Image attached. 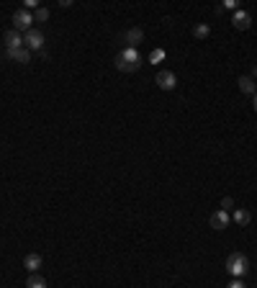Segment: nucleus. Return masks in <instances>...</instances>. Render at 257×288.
<instances>
[{"mask_svg": "<svg viewBox=\"0 0 257 288\" xmlns=\"http://www.w3.org/2000/svg\"><path fill=\"white\" fill-rule=\"evenodd\" d=\"M226 270H229L231 278H244V275L249 273V260H247V255H244V252H231V255L226 257Z\"/></svg>", "mask_w": 257, "mask_h": 288, "instance_id": "f257e3e1", "label": "nucleus"}, {"mask_svg": "<svg viewBox=\"0 0 257 288\" xmlns=\"http://www.w3.org/2000/svg\"><path fill=\"white\" fill-rule=\"evenodd\" d=\"M116 67H118L121 72H136V70L142 67V57L136 54V49L126 47V49L116 57Z\"/></svg>", "mask_w": 257, "mask_h": 288, "instance_id": "f03ea898", "label": "nucleus"}, {"mask_svg": "<svg viewBox=\"0 0 257 288\" xmlns=\"http://www.w3.org/2000/svg\"><path fill=\"white\" fill-rule=\"evenodd\" d=\"M31 24H34V16L26 8H21V11L13 13V31H18V34L24 31L26 34V31H31Z\"/></svg>", "mask_w": 257, "mask_h": 288, "instance_id": "7ed1b4c3", "label": "nucleus"}, {"mask_svg": "<svg viewBox=\"0 0 257 288\" xmlns=\"http://www.w3.org/2000/svg\"><path fill=\"white\" fill-rule=\"evenodd\" d=\"M24 47H26L29 52H42V49H44V34L36 31V29L26 31V34H24Z\"/></svg>", "mask_w": 257, "mask_h": 288, "instance_id": "20e7f679", "label": "nucleus"}, {"mask_svg": "<svg viewBox=\"0 0 257 288\" xmlns=\"http://www.w3.org/2000/svg\"><path fill=\"white\" fill-rule=\"evenodd\" d=\"M208 224H211V229H216V232H221V229H226L229 224H231V214L229 211H213L211 214V219H208Z\"/></svg>", "mask_w": 257, "mask_h": 288, "instance_id": "39448f33", "label": "nucleus"}, {"mask_svg": "<svg viewBox=\"0 0 257 288\" xmlns=\"http://www.w3.org/2000/svg\"><path fill=\"white\" fill-rule=\"evenodd\" d=\"M154 83H157L162 90H175V88H177V78H175V72H170V70H162V72H157Z\"/></svg>", "mask_w": 257, "mask_h": 288, "instance_id": "423d86ee", "label": "nucleus"}, {"mask_svg": "<svg viewBox=\"0 0 257 288\" xmlns=\"http://www.w3.org/2000/svg\"><path fill=\"white\" fill-rule=\"evenodd\" d=\"M231 26H234L236 31H247V29L252 26V16H249L247 11H234V16H231Z\"/></svg>", "mask_w": 257, "mask_h": 288, "instance_id": "0eeeda50", "label": "nucleus"}, {"mask_svg": "<svg viewBox=\"0 0 257 288\" xmlns=\"http://www.w3.org/2000/svg\"><path fill=\"white\" fill-rule=\"evenodd\" d=\"M42 265H44V257H42L39 252H29V255L24 257V267H26L29 273H39Z\"/></svg>", "mask_w": 257, "mask_h": 288, "instance_id": "6e6552de", "label": "nucleus"}, {"mask_svg": "<svg viewBox=\"0 0 257 288\" xmlns=\"http://www.w3.org/2000/svg\"><path fill=\"white\" fill-rule=\"evenodd\" d=\"M6 57H11V60H16L21 65H29L31 62V52L26 47H21V49H6Z\"/></svg>", "mask_w": 257, "mask_h": 288, "instance_id": "1a4fd4ad", "label": "nucleus"}, {"mask_svg": "<svg viewBox=\"0 0 257 288\" xmlns=\"http://www.w3.org/2000/svg\"><path fill=\"white\" fill-rule=\"evenodd\" d=\"M3 42H6V49H21L24 47V36L18 31H8Z\"/></svg>", "mask_w": 257, "mask_h": 288, "instance_id": "9d476101", "label": "nucleus"}, {"mask_svg": "<svg viewBox=\"0 0 257 288\" xmlns=\"http://www.w3.org/2000/svg\"><path fill=\"white\" fill-rule=\"evenodd\" d=\"M236 83H239V90H242L244 95H254V93H257V85H254V80H252L249 75H242Z\"/></svg>", "mask_w": 257, "mask_h": 288, "instance_id": "9b49d317", "label": "nucleus"}, {"mask_svg": "<svg viewBox=\"0 0 257 288\" xmlns=\"http://www.w3.org/2000/svg\"><path fill=\"white\" fill-rule=\"evenodd\" d=\"M142 39H144V31H142V29H129V31H126V42H129L131 49H134L136 44H142Z\"/></svg>", "mask_w": 257, "mask_h": 288, "instance_id": "f8f14e48", "label": "nucleus"}, {"mask_svg": "<svg viewBox=\"0 0 257 288\" xmlns=\"http://www.w3.org/2000/svg\"><path fill=\"white\" fill-rule=\"evenodd\" d=\"M231 219H234V221H236L239 226H247V224L252 221V214H249L247 208H236V211L231 214Z\"/></svg>", "mask_w": 257, "mask_h": 288, "instance_id": "ddd939ff", "label": "nucleus"}, {"mask_svg": "<svg viewBox=\"0 0 257 288\" xmlns=\"http://www.w3.org/2000/svg\"><path fill=\"white\" fill-rule=\"evenodd\" d=\"M26 288H47V280L39 273H31V278L26 280Z\"/></svg>", "mask_w": 257, "mask_h": 288, "instance_id": "4468645a", "label": "nucleus"}, {"mask_svg": "<svg viewBox=\"0 0 257 288\" xmlns=\"http://www.w3.org/2000/svg\"><path fill=\"white\" fill-rule=\"evenodd\" d=\"M193 36H195V39H208V36H211V26H208V24H198V26L193 29Z\"/></svg>", "mask_w": 257, "mask_h": 288, "instance_id": "2eb2a0df", "label": "nucleus"}, {"mask_svg": "<svg viewBox=\"0 0 257 288\" xmlns=\"http://www.w3.org/2000/svg\"><path fill=\"white\" fill-rule=\"evenodd\" d=\"M34 21H49V8L39 6V8L34 11Z\"/></svg>", "mask_w": 257, "mask_h": 288, "instance_id": "dca6fc26", "label": "nucleus"}, {"mask_svg": "<svg viewBox=\"0 0 257 288\" xmlns=\"http://www.w3.org/2000/svg\"><path fill=\"white\" fill-rule=\"evenodd\" d=\"M226 288H247V285H244V280H242V278H231Z\"/></svg>", "mask_w": 257, "mask_h": 288, "instance_id": "f3484780", "label": "nucleus"}, {"mask_svg": "<svg viewBox=\"0 0 257 288\" xmlns=\"http://www.w3.org/2000/svg\"><path fill=\"white\" fill-rule=\"evenodd\" d=\"M231 206H234V201L226 196V198H221V211H231Z\"/></svg>", "mask_w": 257, "mask_h": 288, "instance_id": "a211bd4d", "label": "nucleus"}, {"mask_svg": "<svg viewBox=\"0 0 257 288\" xmlns=\"http://www.w3.org/2000/svg\"><path fill=\"white\" fill-rule=\"evenodd\" d=\"M221 8H231V11H234V8H236V0H226V3H224Z\"/></svg>", "mask_w": 257, "mask_h": 288, "instance_id": "6ab92c4d", "label": "nucleus"}, {"mask_svg": "<svg viewBox=\"0 0 257 288\" xmlns=\"http://www.w3.org/2000/svg\"><path fill=\"white\" fill-rule=\"evenodd\" d=\"M252 108H254V113H257V93L252 95Z\"/></svg>", "mask_w": 257, "mask_h": 288, "instance_id": "aec40b11", "label": "nucleus"}, {"mask_svg": "<svg viewBox=\"0 0 257 288\" xmlns=\"http://www.w3.org/2000/svg\"><path fill=\"white\" fill-rule=\"evenodd\" d=\"M252 80H257V67H252V75H249Z\"/></svg>", "mask_w": 257, "mask_h": 288, "instance_id": "412c9836", "label": "nucleus"}]
</instances>
